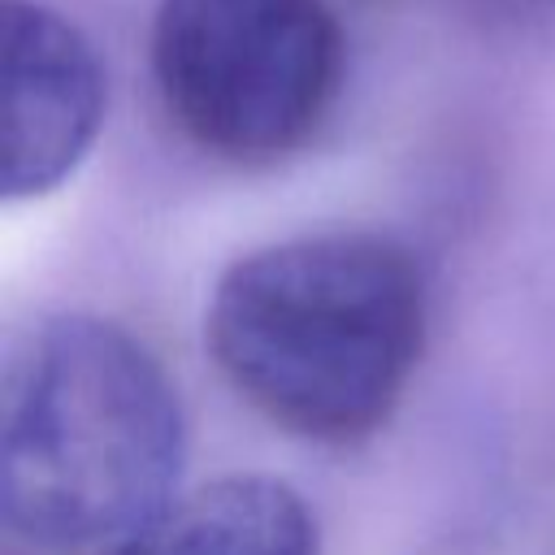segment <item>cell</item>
<instances>
[{
    "instance_id": "cell-3",
    "label": "cell",
    "mask_w": 555,
    "mask_h": 555,
    "mask_svg": "<svg viewBox=\"0 0 555 555\" xmlns=\"http://www.w3.org/2000/svg\"><path fill=\"white\" fill-rule=\"evenodd\" d=\"M152 74L204 152L264 165L295 152L330 113L343 30L321 0H160Z\"/></svg>"
},
{
    "instance_id": "cell-4",
    "label": "cell",
    "mask_w": 555,
    "mask_h": 555,
    "mask_svg": "<svg viewBox=\"0 0 555 555\" xmlns=\"http://www.w3.org/2000/svg\"><path fill=\"white\" fill-rule=\"evenodd\" d=\"M104 65L91 39L39 0L0 13V186L9 204L56 191L104 121Z\"/></svg>"
},
{
    "instance_id": "cell-1",
    "label": "cell",
    "mask_w": 555,
    "mask_h": 555,
    "mask_svg": "<svg viewBox=\"0 0 555 555\" xmlns=\"http://www.w3.org/2000/svg\"><path fill=\"white\" fill-rule=\"evenodd\" d=\"M204 334L230 386L273 425L356 442L395 412L421 360V269L377 234L286 238L221 273Z\"/></svg>"
},
{
    "instance_id": "cell-5",
    "label": "cell",
    "mask_w": 555,
    "mask_h": 555,
    "mask_svg": "<svg viewBox=\"0 0 555 555\" xmlns=\"http://www.w3.org/2000/svg\"><path fill=\"white\" fill-rule=\"evenodd\" d=\"M108 555H317V520L286 481L243 473L169 499Z\"/></svg>"
},
{
    "instance_id": "cell-2",
    "label": "cell",
    "mask_w": 555,
    "mask_h": 555,
    "mask_svg": "<svg viewBox=\"0 0 555 555\" xmlns=\"http://www.w3.org/2000/svg\"><path fill=\"white\" fill-rule=\"evenodd\" d=\"M182 408L121 325L61 312L26 330L0 382V516L35 546L113 542L169 503Z\"/></svg>"
}]
</instances>
